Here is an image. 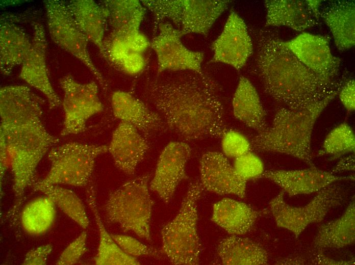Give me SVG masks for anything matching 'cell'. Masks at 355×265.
Here are the masks:
<instances>
[{
    "label": "cell",
    "mask_w": 355,
    "mask_h": 265,
    "mask_svg": "<svg viewBox=\"0 0 355 265\" xmlns=\"http://www.w3.org/2000/svg\"><path fill=\"white\" fill-rule=\"evenodd\" d=\"M217 252L223 264L263 265L268 263V254L262 246L238 235L222 239Z\"/></svg>",
    "instance_id": "cell-29"
},
{
    "label": "cell",
    "mask_w": 355,
    "mask_h": 265,
    "mask_svg": "<svg viewBox=\"0 0 355 265\" xmlns=\"http://www.w3.org/2000/svg\"><path fill=\"white\" fill-rule=\"evenodd\" d=\"M32 41L19 25L3 20L0 25V68L3 74H9L13 68L22 64L30 51Z\"/></svg>",
    "instance_id": "cell-27"
},
{
    "label": "cell",
    "mask_w": 355,
    "mask_h": 265,
    "mask_svg": "<svg viewBox=\"0 0 355 265\" xmlns=\"http://www.w3.org/2000/svg\"><path fill=\"white\" fill-rule=\"evenodd\" d=\"M235 117L258 133L268 126L266 112L258 93L250 81L240 77L232 100Z\"/></svg>",
    "instance_id": "cell-24"
},
{
    "label": "cell",
    "mask_w": 355,
    "mask_h": 265,
    "mask_svg": "<svg viewBox=\"0 0 355 265\" xmlns=\"http://www.w3.org/2000/svg\"><path fill=\"white\" fill-rule=\"evenodd\" d=\"M59 85L64 92V113L60 135L66 136L81 133L85 130L88 120L103 110L97 85L94 81L80 83L70 75L61 78Z\"/></svg>",
    "instance_id": "cell-11"
},
{
    "label": "cell",
    "mask_w": 355,
    "mask_h": 265,
    "mask_svg": "<svg viewBox=\"0 0 355 265\" xmlns=\"http://www.w3.org/2000/svg\"><path fill=\"white\" fill-rule=\"evenodd\" d=\"M53 250V246L46 244L40 246L30 250L26 255L23 264L44 265Z\"/></svg>",
    "instance_id": "cell-39"
},
{
    "label": "cell",
    "mask_w": 355,
    "mask_h": 265,
    "mask_svg": "<svg viewBox=\"0 0 355 265\" xmlns=\"http://www.w3.org/2000/svg\"><path fill=\"white\" fill-rule=\"evenodd\" d=\"M191 150L186 142L172 141L164 148L159 156L149 187L166 204L171 201L181 181L188 178L185 167Z\"/></svg>",
    "instance_id": "cell-13"
},
{
    "label": "cell",
    "mask_w": 355,
    "mask_h": 265,
    "mask_svg": "<svg viewBox=\"0 0 355 265\" xmlns=\"http://www.w3.org/2000/svg\"><path fill=\"white\" fill-rule=\"evenodd\" d=\"M34 190L40 191L48 197L65 214L85 229L89 221L84 204L72 191L57 185H38L33 184Z\"/></svg>",
    "instance_id": "cell-32"
},
{
    "label": "cell",
    "mask_w": 355,
    "mask_h": 265,
    "mask_svg": "<svg viewBox=\"0 0 355 265\" xmlns=\"http://www.w3.org/2000/svg\"><path fill=\"white\" fill-rule=\"evenodd\" d=\"M173 72L146 86L167 128L184 142L221 138L228 128L218 84L204 72Z\"/></svg>",
    "instance_id": "cell-2"
},
{
    "label": "cell",
    "mask_w": 355,
    "mask_h": 265,
    "mask_svg": "<svg viewBox=\"0 0 355 265\" xmlns=\"http://www.w3.org/2000/svg\"><path fill=\"white\" fill-rule=\"evenodd\" d=\"M43 103L44 100L26 86H7L0 90L1 178L10 169L16 198L15 211L20 207L26 189L35 181L40 161L59 141L43 124Z\"/></svg>",
    "instance_id": "cell-1"
},
{
    "label": "cell",
    "mask_w": 355,
    "mask_h": 265,
    "mask_svg": "<svg viewBox=\"0 0 355 265\" xmlns=\"http://www.w3.org/2000/svg\"><path fill=\"white\" fill-rule=\"evenodd\" d=\"M77 24L88 41L104 54L107 13L105 7L92 0H74L67 3Z\"/></svg>",
    "instance_id": "cell-26"
},
{
    "label": "cell",
    "mask_w": 355,
    "mask_h": 265,
    "mask_svg": "<svg viewBox=\"0 0 355 265\" xmlns=\"http://www.w3.org/2000/svg\"><path fill=\"white\" fill-rule=\"evenodd\" d=\"M233 167L238 175L246 181L259 178L264 172L262 161L251 151L235 158Z\"/></svg>",
    "instance_id": "cell-35"
},
{
    "label": "cell",
    "mask_w": 355,
    "mask_h": 265,
    "mask_svg": "<svg viewBox=\"0 0 355 265\" xmlns=\"http://www.w3.org/2000/svg\"><path fill=\"white\" fill-rule=\"evenodd\" d=\"M313 256V257L311 258V262L314 264L346 265L354 264V259L349 261L335 260L325 256L321 253V251H317Z\"/></svg>",
    "instance_id": "cell-42"
},
{
    "label": "cell",
    "mask_w": 355,
    "mask_h": 265,
    "mask_svg": "<svg viewBox=\"0 0 355 265\" xmlns=\"http://www.w3.org/2000/svg\"><path fill=\"white\" fill-rule=\"evenodd\" d=\"M111 235L120 248L130 256L135 257L148 256L159 258L161 255L162 251L147 247L131 236L115 234H111Z\"/></svg>",
    "instance_id": "cell-36"
},
{
    "label": "cell",
    "mask_w": 355,
    "mask_h": 265,
    "mask_svg": "<svg viewBox=\"0 0 355 265\" xmlns=\"http://www.w3.org/2000/svg\"><path fill=\"white\" fill-rule=\"evenodd\" d=\"M354 198L343 214L337 219L320 226L313 241L317 251L327 248H341L355 240V206Z\"/></svg>",
    "instance_id": "cell-28"
},
{
    "label": "cell",
    "mask_w": 355,
    "mask_h": 265,
    "mask_svg": "<svg viewBox=\"0 0 355 265\" xmlns=\"http://www.w3.org/2000/svg\"><path fill=\"white\" fill-rule=\"evenodd\" d=\"M93 185L90 184L87 192V199L96 222L99 232V245L94 258L98 265H138L140 262L136 257L126 254L115 242L105 229L99 216L96 203Z\"/></svg>",
    "instance_id": "cell-30"
},
{
    "label": "cell",
    "mask_w": 355,
    "mask_h": 265,
    "mask_svg": "<svg viewBox=\"0 0 355 265\" xmlns=\"http://www.w3.org/2000/svg\"><path fill=\"white\" fill-rule=\"evenodd\" d=\"M158 34L150 42L157 59V71H192L201 73L204 53L186 47L181 41L183 35L169 21H163L155 31Z\"/></svg>",
    "instance_id": "cell-12"
},
{
    "label": "cell",
    "mask_w": 355,
    "mask_h": 265,
    "mask_svg": "<svg viewBox=\"0 0 355 265\" xmlns=\"http://www.w3.org/2000/svg\"><path fill=\"white\" fill-rule=\"evenodd\" d=\"M150 177L147 174L125 182L110 193L104 206L109 222L118 224L124 232H133L149 241L154 204L149 192Z\"/></svg>",
    "instance_id": "cell-6"
},
{
    "label": "cell",
    "mask_w": 355,
    "mask_h": 265,
    "mask_svg": "<svg viewBox=\"0 0 355 265\" xmlns=\"http://www.w3.org/2000/svg\"><path fill=\"white\" fill-rule=\"evenodd\" d=\"M87 232L83 231L63 250L56 263L58 265H72L78 262L86 252Z\"/></svg>",
    "instance_id": "cell-37"
},
{
    "label": "cell",
    "mask_w": 355,
    "mask_h": 265,
    "mask_svg": "<svg viewBox=\"0 0 355 265\" xmlns=\"http://www.w3.org/2000/svg\"><path fill=\"white\" fill-rule=\"evenodd\" d=\"M47 24L50 37L58 46L80 60L94 74L102 87L106 83L90 58L88 40L74 20L66 2L47 0L44 2Z\"/></svg>",
    "instance_id": "cell-10"
},
{
    "label": "cell",
    "mask_w": 355,
    "mask_h": 265,
    "mask_svg": "<svg viewBox=\"0 0 355 265\" xmlns=\"http://www.w3.org/2000/svg\"><path fill=\"white\" fill-rule=\"evenodd\" d=\"M148 148L146 139L136 128L120 121L113 132L108 151L116 167L124 174L132 175Z\"/></svg>",
    "instance_id": "cell-20"
},
{
    "label": "cell",
    "mask_w": 355,
    "mask_h": 265,
    "mask_svg": "<svg viewBox=\"0 0 355 265\" xmlns=\"http://www.w3.org/2000/svg\"><path fill=\"white\" fill-rule=\"evenodd\" d=\"M320 16L329 29L336 47L347 50L355 44V5L352 1H336L326 6Z\"/></svg>",
    "instance_id": "cell-22"
},
{
    "label": "cell",
    "mask_w": 355,
    "mask_h": 265,
    "mask_svg": "<svg viewBox=\"0 0 355 265\" xmlns=\"http://www.w3.org/2000/svg\"><path fill=\"white\" fill-rule=\"evenodd\" d=\"M153 13L155 28L169 20L184 35L197 34L207 36L212 25L227 8L226 0H142Z\"/></svg>",
    "instance_id": "cell-7"
},
{
    "label": "cell",
    "mask_w": 355,
    "mask_h": 265,
    "mask_svg": "<svg viewBox=\"0 0 355 265\" xmlns=\"http://www.w3.org/2000/svg\"><path fill=\"white\" fill-rule=\"evenodd\" d=\"M256 67L264 90L285 107L296 109L324 98L344 82L330 81L305 65L270 31H261Z\"/></svg>",
    "instance_id": "cell-3"
},
{
    "label": "cell",
    "mask_w": 355,
    "mask_h": 265,
    "mask_svg": "<svg viewBox=\"0 0 355 265\" xmlns=\"http://www.w3.org/2000/svg\"><path fill=\"white\" fill-rule=\"evenodd\" d=\"M199 172L203 189L219 195L245 196L247 181L238 175L223 154L216 151L204 153L200 160Z\"/></svg>",
    "instance_id": "cell-16"
},
{
    "label": "cell",
    "mask_w": 355,
    "mask_h": 265,
    "mask_svg": "<svg viewBox=\"0 0 355 265\" xmlns=\"http://www.w3.org/2000/svg\"><path fill=\"white\" fill-rule=\"evenodd\" d=\"M281 191L270 202L269 206L276 225L299 235L310 224L323 220L334 207L341 204L343 196L340 187L335 183L317 193L314 198L302 206H293L284 199Z\"/></svg>",
    "instance_id": "cell-9"
},
{
    "label": "cell",
    "mask_w": 355,
    "mask_h": 265,
    "mask_svg": "<svg viewBox=\"0 0 355 265\" xmlns=\"http://www.w3.org/2000/svg\"><path fill=\"white\" fill-rule=\"evenodd\" d=\"M221 139L222 150L226 157L235 158L251 151L250 140L237 130L227 129Z\"/></svg>",
    "instance_id": "cell-34"
},
{
    "label": "cell",
    "mask_w": 355,
    "mask_h": 265,
    "mask_svg": "<svg viewBox=\"0 0 355 265\" xmlns=\"http://www.w3.org/2000/svg\"><path fill=\"white\" fill-rule=\"evenodd\" d=\"M56 217V205L47 196L29 202L23 208L20 222L28 234L39 235L45 233L52 226Z\"/></svg>",
    "instance_id": "cell-31"
},
{
    "label": "cell",
    "mask_w": 355,
    "mask_h": 265,
    "mask_svg": "<svg viewBox=\"0 0 355 265\" xmlns=\"http://www.w3.org/2000/svg\"><path fill=\"white\" fill-rule=\"evenodd\" d=\"M340 100L348 112L355 109V82L353 79L345 81L338 94Z\"/></svg>",
    "instance_id": "cell-40"
},
{
    "label": "cell",
    "mask_w": 355,
    "mask_h": 265,
    "mask_svg": "<svg viewBox=\"0 0 355 265\" xmlns=\"http://www.w3.org/2000/svg\"><path fill=\"white\" fill-rule=\"evenodd\" d=\"M307 5L310 7L315 17L318 19L320 16V11L319 10V6L321 3V1H306Z\"/></svg>",
    "instance_id": "cell-45"
},
{
    "label": "cell",
    "mask_w": 355,
    "mask_h": 265,
    "mask_svg": "<svg viewBox=\"0 0 355 265\" xmlns=\"http://www.w3.org/2000/svg\"><path fill=\"white\" fill-rule=\"evenodd\" d=\"M146 62L143 54L130 51L121 62L118 68L131 75L141 72L145 68Z\"/></svg>",
    "instance_id": "cell-38"
},
{
    "label": "cell",
    "mask_w": 355,
    "mask_h": 265,
    "mask_svg": "<svg viewBox=\"0 0 355 265\" xmlns=\"http://www.w3.org/2000/svg\"><path fill=\"white\" fill-rule=\"evenodd\" d=\"M111 105L115 117L134 126L145 139L168 129L157 111L151 110L128 92H114L111 96Z\"/></svg>",
    "instance_id": "cell-19"
},
{
    "label": "cell",
    "mask_w": 355,
    "mask_h": 265,
    "mask_svg": "<svg viewBox=\"0 0 355 265\" xmlns=\"http://www.w3.org/2000/svg\"><path fill=\"white\" fill-rule=\"evenodd\" d=\"M32 27V46L21 64L19 77L43 94L47 99L49 108L52 109L60 105L61 100L54 91L47 74L45 30L38 22H33Z\"/></svg>",
    "instance_id": "cell-17"
},
{
    "label": "cell",
    "mask_w": 355,
    "mask_h": 265,
    "mask_svg": "<svg viewBox=\"0 0 355 265\" xmlns=\"http://www.w3.org/2000/svg\"><path fill=\"white\" fill-rule=\"evenodd\" d=\"M107 151V145L75 142L54 147L47 155L50 163L49 172L43 179L35 181L33 184L86 186L91 176L96 158Z\"/></svg>",
    "instance_id": "cell-8"
},
{
    "label": "cell",
    "mask_w": 355,
    "mask_h": 265,
    "mask_svg": "<svg viewBox=\"0 0 355 265\" xmlns=\"http://www.w3.org/2000/svg\"><path fill=\"white\" fill-rule=\"evenodd\" d=\"M261 214L245 203L223 198L214 204L211 220L229 233L240 235L252 229Z\"/></svg>",
    "instance_id": "cell-25"
},
{
    "label": "cell",
    "mask_w": 355,
    "mask_h": 265,
    "mask_svg": "<svg viewBox=\"0 0 355 265\" xmlns=\"http://www.w3.org/2000/svg\"><path fill=\"white\" fill-rule=\"evenodd\" d=\"M266 26H285L302 31L318 24L306 1L266 0Z\"/></svg>",
    "instance_id": "cell-21"
},
{
    "label": "cell",
    "mask_w": 355,
    "mask_h": 265,
    "mask_svg": "<svg viewBox=\"0 0 355 265\" xmlns=\"http://www.w3.org/2000/svg\"><path fill=\"white\" fill-rule=\"evenodd\" d=\"M272 181L289 196L317 193L337 181L353 179V176L337 175L315 166L296 170L264 171L259 178Z\"/></svg>",
    "instance_id": "cell-18"
},
{
    "label": "cell",
    "mask_w": 355,
    "mask_h": 265,
    "mask_svg": "<svg viewBox=\"0 0 355 265\" xmlns=\"http://www.w3.org/2000/svg\"><path fill=\"white\" fill-rule=\"evenodd\" d=\"M202 190L199 181L191 182L178 213L161 229L162 253L173 264L199 263L201 244L197 230V203Z\"/></svg>",
    "instance_id": "cell-5"
},
{
    "label": "cell",
    "mask_w": 355,
    "mask_h": 265,
    "mask_svg": "<svg viewBox=\"0 0 355 265\" xmlns=\"http://www.w3.org/2000/svg\"><path fill=\"white\" fill-rule=\"evenodd\" d=\"M124 40L131 51L143 54L150 46V42L140 31L128 36Z\"/></svg>",
    "instance_id": "cell-41"
},
{
    "label": "cell",
    "mask_w": 355,
    "mask_h": 265,
    "mask_svg": "<svg viewBox=\"0 0 355 265\" xmlns=\"http://www.w3.org/2000/svg\"><path fill=\"white\" fill-rule=\"evenodd\" d=\"M276 264H305V260L301 257H292L291 258L287 257L286 258L282 259L280 261L277 262Z\"/></svg>",
    "instance_id": "cell-44"
},
{
    "label": "cell",
    "mask_w": 355,
    "mask_h": 265,
    "mask_svg": "<svg viewBox=\"0 0 355 265\" xmlns=\"http://www.w3.org/2000/svg\"><path fill=\"white\" fill-rule=\"evenodd\" d=\"M354 156L353 155H349L342 158L336 165L332 173L335 174L344 171L354 170Z\"/></svg>",
    "instance_id": "cell-43"
},
{
    "label": "cell",
    "mask_w": 355,
    "mask_h": 265,
    "mask_svg": "<svg viewBox=\"0 0 355 265\" xmlns=\"http://www.w3.org/2000/svg\"><path fill=\"white\" fill-rule=\"evenodd\" d=\"M355 149V136L350 126L343 122L334 128L325 138L318 155L340 156Z\"/></svg>",
    "instance_id": "cell-33"
},
{
    "label": "cell",
    "mask_w": 355,
    "mask_h": 265,
    "mask_svg": "<svg viewBox=\"0 0 355 265\" xmlns=\"http://www.w3.org/2000/svg\"><path fill=\"white\" fill-rule=\"evenodd\" d=\"M211 48L212 62L227 64L237 70L245 65L252 52L253 46L246 25L236 12H231Z\"/></svg>",
    "instance_id": "cell-15"
},
{
    "label": "cell",
    "mask_w": 355,
    "mask_h": 265,
    "mask_svg": "<svg viewBox=\"0 0 355 265\" xmlns=\"http://www.w3.org/2000/svg\"><path fill=\"white\" fill-rule=\"evenodd\" d=\"M284 44L305 65L321 77L337 81L341 59L334 56L325 36L302 33Z\"/></svg>",
    "instance_id": "cell-14"
},
{
    "label": "cell",
    "mask_w": 355,
    "mask_h": 265,
    "mask_svg": "<svg viewBox=\"0 0 355 265\" xmlns=\"http://www.w3.org/2000/svg\"><path fill=\"white\" fill-rule=\"evenodd\" d=\"M341 87L309 106L296 109L280 108L271 126L249 140L251 151L284 154L315 167L311 151L313 129L318 118L338 95Z\"/></svg>",
    "instance_id": "cell-4"
},
{
    "label": "cell",
    "mask_w": 355,
    "mask_h": 265,
    "mask_svg": "<svg viewBox=\"0 0 355 265\" xmlns=\"http://www.w3.org/2000/svg\"><path fill=\"white\" fill-rule=\"evenodd\" d=\"M111 28L109 37L125 39L140 31L146 8L138 0H108L104 2Z\"/></svg>",
    "instance_id": "cell-23"
}]
</instances>
